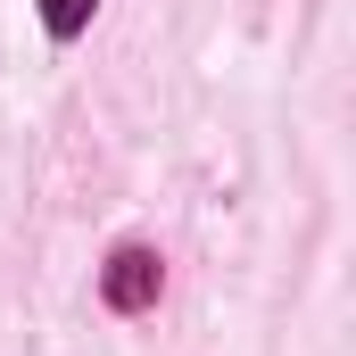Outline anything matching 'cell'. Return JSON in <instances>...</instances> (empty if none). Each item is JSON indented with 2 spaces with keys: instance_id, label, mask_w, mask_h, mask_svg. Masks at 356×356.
Instances as JSON below:
<instances>
[{
  "instance_id": "1",
  "label": "cell",
  "mask_w": 356,
  "mask_h": 356,
  "mask_svg": "<svg viewBox=\"0 0 356 356\" xmlns=\"http://www.w3.org/2000/svg\"><path fill=\"white\" fill-rule=\"evenodd\" d=\"M99 290H108L116 315H141V307L158 298V257H149V249H116L108 273H99Z\"/></svg>"
},
{
  "instance_id": "2",
  "label": "cell",
  "mask_w": 356,
  "mask_h": 356,
  "mask_svg": "<svg viewBox=\"0 0 356 356\" xmlns=\"http://www.w3.org/2000/svg\"><path fill=\"white\" fill-rule=\"evenodd\" d=\"M91 8H99V0H42V25L67 42V33H83V25H91Z\"/></svg>"
}]
</instances>
